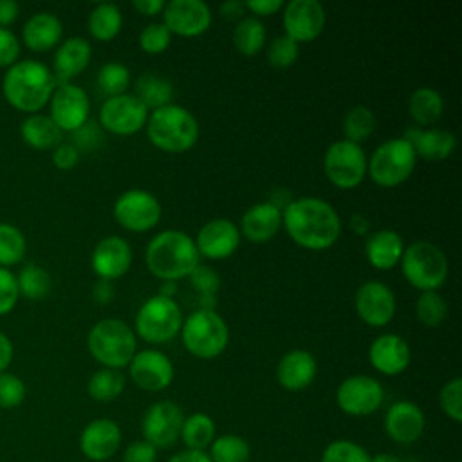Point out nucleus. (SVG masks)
Returning a JSON list of instances; mask_svg holds the SVG:
<instances>
[{
  "instance_id": "obj_47",
  "label": "nucleus",
  "mask_w": 462,
  "mask_h": 462,
  "mask_svg": "<svg viewBox=\"0 0 462 462\" xmlns=\"http://www.w3.org/2000/svg\"><path fill=\"white\" fill-rule=\"evenodd\" d=\"M171 42V32L162 22H152L139 32V47L150 54L162 52Z\"/></svg>"
},
{
  "instance_id": "obj_34",
  "label": "nucleus",
  "mask_w": 462,
  "mask_h": 462,
  "mask_svg": "<svg viewBox=\"0 0 462 462\" xmlns=\"http://www.w3.org/2000/svg\"><path fill=\"white\" fill-rule=\"evenodd\" d=\"M408 110L415 123L419 125H433L444 110L442 96L431 87H419L413 90L408 101Z\"/></svg>"
},
{
  "instance_id": "obj_16",
  "label": "nucleus",
  "mask_w": 462,
  "mask_h": 462,
  "mask_svg": "<svg viewBox=\"0 0 462 462\" xmlns=\"http://www.w3.org/2000/svg\"><path fill=\"white\" fill-rule=\"evenodd\" d=\"M88 96L74 83H61L51 96V119L60 130L74 132L87 123L88 117Z\"/></svg>"
},
{
  "instance_id": "obj_8",
  "label": "nucleus",
  "mask_w": 462,
  "mask_h": 462,
  "mask_svg": "<svg viewBox=\"0 0 462 462\" xmlns=\"http://www.w3.org/2000/svg\"><path fill=\"white\" fill-rule=\"evenodd\" d=\"M415 162L417 153L413 146L406 139L395 137L381 143L374 150L372 157L366 161V170L375 184L393 188L411 175Z\"/></svg>"
},
{
  "instance_id": "obj_54",
  "label": "nucleus",
  "mask_w": 462,
  "mask_h": 462,
  "mask_svg": "<svg viewBox=\"0 0 462 462\" xmlns=\"http://www.w3.org/2000/svg\"><path fill=\"white\" fill-rule=\"evenodd\" d=\"M79 161V152L74 148V144H58L52 152V162L60 170H69L76 166Z\"/></svg>"
},
{
  "instance_id": "obj_39",
  "label": "nucleus",
  "mask_w": 462,
  "mask_h": 462,
  "mask_svg": "<svg viewBox=\"0 0 462 462\" xmlns=\"http://www.w3.org/2000/svg\"><path fill=\"white\" fill-rule=\"evenodd\" d=\"M16 285L18 292L25 298L40 300L51 289V276L43 267L36 263H25L16 276Z\"/></svg>"
},
{
  "instance_id": "obj_51",
  "label": "nucleus",
  "mask_w": 462,
  "mask_h": 462,
  "mask_svg": "<svg viewBox=\"0 0 462 462\" xmlns=\"http://www.w3.org/2000/svg\"><path fill=\"white\" fill-rule=\"evenodd\" d=\"M72 139H74L72 143L74 148L79 152V150H94L103 141V135H101V128L96 123L87 121L85 125H81L78 130L72 132Z\"/></svg>"
},
{
  "instance_id": "obj_17",
  "label": "nucleus",
  "mask_w": 462,
  "mask_h": 462,
  "mask_svg": "<svg viewBox=\"0 0 462 462\" xmlns=\"http://www.w3.org/2000/svg\"><path fill=\"white\" fill-rule=\"evenodd\" d=\"M356 312L357 316L372 325V327H384L392 321L395 312V296L392 289L377 280L365 282L356 291Z\"/></svg>"
},
{
  "instance_id": "obj_20",
  "label": "nucleus",
  "mask_w": 462,
  "mask_h": 462,
  "mask_svg": "<svg viewBox=\"0 0 462 462\" xmlns=\"http://www.w3.org/2000/svg\"><path fill=\"white\" fill-rule=\"evenodd\" d=\"M325 25V9L318 0H291L283 5V29L294 42L318 38Z\"/></svg>"
},
{
  "instance_id": "obj_1",
  "label": "nucleus",
  "mask_w": 462,
  "mask_h": 462,
  "mask_svg": "<svg viewBox=\"0 0 462 462\" xmlns=\"http://www.w3.org/2000/svg\"><path fill=\"white\" fill-rule=\"evenodd\" d=\"M282 224L298 245L312 251L328 249L341 233L337 211L318 197L291 200L282 211Z\"/></svg>"
},
{
  "instance_id": "obj_60",
  "label": "nucleus",
  "mask_w": 462,
  "mask_h": 462,
  "mask_svg": "<svg viewBox=\"0 0 462 462\" xmlns=\"http://www.w3.org/2000/svg\"><path fill=\"white\" fill-rule=\"evenodd\" d=\"M134 7L143 14L153 16L164 9V2L162 0H134Z\"/></svg>"
},
{
  "instance_id": "obj_6",
  "label": "nucleus",
  "mask_w": 462,
  "mask_h": 462,
  "mask_svg": "<svg viewBox=\"0 0 462 462\" xmlns=\"http://www.w3.org/2000/svg\"><path fill=\"white\" fill-rule=\"evenodd\" d=\"M399 262L404 278L422 292L439 289L448 278V258L433 242H411L404 247Z\"/></svg>"
},
{
  "instance_id": "obj_45",
  "label": "nucleus",
  "mask_w": 462,
  "mask_h": 462,
  "mask_svg": "<svg viewBox=\"0 0 462 462\" xmlns=\"http://www.w3.org/2000/svg\"><path fill=\"white\" fill-rule=\"evenodd\" d=\"M300 54V45L287 34L276 36L267 47V61L276 69L291 67Z\"/></svg>"
},
{
  "instance_id": "obj_11",
  "label": "nucleus",
  "mask_w": 462,
  "mask_h": 462,
  "mask_svg": "<svg viewBox=\"0 0 462 462\" xmlns=\"http://www.w3.org/2000/svg\"><path fill=\"white\" fill-rule=\"evenodd\" d=\"M384 401L383 384L370 375L356 374L343 379L336 390L339 410L352 417H366L381 408Z\"/></svg>"
},
{
  "instance_id": "obj_10",
  "label": "nucleus",
  "mask_w": 462,
  "mask_h": 462,
  "mask_svg": "<svg viewBox=\"0 0 462 462\" xmlns=\"http://www.w3.org/2000/svg\"><path fill=\"white\" fill-rule=\"evenodd\" d=\"M323 168L327 179L341 188H356L366 173V155L357 143L339 139L332 143L323 157Z\"/></svg>"
},
{
  "instance_id": "obj_5",
  "label": "nucleus",
  "mask_w": 462,
  "mask_h": 462,
  "mask_svg": "<svg viewBox=\"0 0 462 462\" xmlns=\"http://www.w3.org/2000/svg\"><path fill=\"white\" fill-rule=\"evenodd\" d=\"M92 357L105 368H123L135 354V336L132 328L116 318L97 321L87 337Z\"/></svg>"
},
{
  "instance_id": "obj_15",
  "label": "nucleus",
  "mask_w": 462,
  "mask_h": 462,
  "mask_svg": "<svg viewBox=\"0 0 462 462\" xmlns=\"http://www.w3.org/2000/svg\"><path fill=\"white\" fill-rule=\"evenodd\" d=\"M130 365L132 381L146 392H161L173 381L175 370L170 357L155 348L135 352Z\"/></svg>"
},
{
  "instance_id": "obj_33",
  "label": "nucleus",
  "mask_w": 462,
  "mask_h": 462,
  "mask_svg": "<svg viewBox=\"0 0 462 462\" xmlns=\"http://www.w3.org/2000/svg\"><path fill=\"white\" fill-rule=\"evenodd\" d=\"M146 108H161L170 105L173 97V85L153 72H144L135 81V94H134Z\"/></svg>"
},
{
  "instance_id": "obj_14",
  "label": "nucleus",
  "mask_w": 462,
  "mask_h": 462,
  "mask_svg": "<svg viewBox=\"0 0 462 462\" xmlns=\"http://www.w3.org/2000/svg\"><path fill=\"white\" fill-rule=\"evenodd\" d=\"M99 121L105 130L117 135L137 134L148 121V108L134 94L108 97L99 110Z\"/></svg>"
},
{
  "instance_id": "obj_26",
  "label": "nucleus",
  "mask_w": 462,
  "mask_h": 462,
  "mask_svg": "<svg viewBox=\"0 0 462 462\" xmlns=\"http://www.w3.org/2000/svg\"><path fill=\"white\" fill-rule=\"evenodd\" d=\"M282 226V209L274 202H258L251 206L240 220L244 236L251 242H267Z\"/></svg>"
},
{
  "instance_id": "obj_21",
  "label": "nucleus",
  "mask_w": 462,
  "mask_h": 462,
  "mask_svg": "<svg viewBox=\"0 0 462 462\" xmlns=\"http://www.w3.org/2000/svg\"><path fill=\"white\" fill-rule=\"evenodd\" d=\"M123 433L116 420L112 419H94L90 420L79 435V449L85 458L92 462L110 460L121 448Z\"/></svg>"
},
{
  "instance_id": "obj_12",
  "label": "nucleus",
  "mask_w": 462,
  "mask_h": 462,
  "mask_svg": "<svg viewBox=\"0 0 462 462\" xmlns=\"http://www.w3.org/2000/svg\"><path fill=\"white\" fill-rule=\"evenodd\" d=\"M184 422L182 408L173 401H157L143 415L141 431L146 442L157 449L171 448L179 437Z\"/></svg>"
},
{
  "instance_id": "obj_48",
  "label": "nucleus",
  "mask_w": 462,
  "mask_h": 462,
  "mask_svg": "<svg viewBox=\"0 0 462 462\" xmlns=\"http://www.w3.org/2000/svg\"><path fill=\"white\" fill-rule=\"evenodd\" d=\"M25 399L23 381L9 372L0 374V408H16Z\"/></svg>"
},
{
  "instance_id": "obj_25",
  "label": "nucleus",
  "mask_w": 462,
  "mask_h": 462,
  "mask_svg": "<svg viewBox=\"0 0 462 462\" xmlns=\"http://www.w3.org/2000/svg\"><path fill=\"white\" fill-rule=\"evenodd\" d=\"M318 374L316 357L301 348L291 350L282 356L276 366V379L282 388L289 392L305 390Z\"/></svg>"
},
{
  "instance_id": "obj_7",
  "label": "nucleus",
  "mask_w": 462,
  "mask_h": 462,
  "mask_svg": "<svg viewBox=\"0 0 462 462\" xmlns=\"http://www.w3.org/2000/svg\"><path fill=\"white\" fill-rule=\"evenodd\" d=\"M180 334L186 350L200 359L220 356L229 341V330L222 316L206 309L191 312L186 321H182Z\"/></svg>"
},
{
  "instance_id": "obj_49",
  "label": "nucleus",
  "mask_w": 462,
  "mask_h": 462,
  "mask_svg": "<svg viewBox=\"0 0 462 462\" xmlns=\"http://www.w3.org/2000/svg\"><path fill=\"white\" fill-rule=\"evenodd\" d=\"M191 285L200 292V296H215L220 285L218 273L209 265H197L189 274Z\"/></svg>"
},
{
  "instance_id": "obj_50",
  "label": "nucleus",
  "mask_w": 462,
  "mask_h": 462,
  "mask_svg": "<svg viewBox=\"0 0 462 462\" xmlns=\"http://www.w3.org/2000/svg\"><path fill=\"white\" fill-rule=\"evenodd\" d=\"M18 296L16 276L5 267H0V316L7 314L16 305Z\"/></svg>"
},
{
  "instance_id": "obj_42",
  "label": "nucleus",
  "mask_w": 462,
  "mask_h": 462,
  "mask_svg": "<svg viewBox=\"0 0 462 462\" xmlns=\"http://www.w3.org/2000/svg\"><path fill=\"white\" fill-rule=\"evenodd\" d=\"M415 314L426 327H437L448 316V303L437 291H424L415 301Z\"/></svg>"
},
{
  "instance_id": "obj_29",
  "label": "nucleus",
  "mask_w": 462,
  "mask_h": 462,
  "mask_svg": "<svg viewBox=\"0 0 462 462\" xmlns=\"http://www.w3.org/2000/svg\"><path fill=\"white\" fill-rule=\"evenodd\" d=\"M404 251L402 238L397 231L381 229L372 233L365 244V254L372 267L390 269L399 263Z\"/></svg>"
},
{
  "instance_id": "obj_13",
  "label": "nucleus",
  "mask_w": 462,
  "mask_h": 462,
  "mask_svg": "<svg viewBox=\"0 0 462 462\" xmlns=\"http://www.w3.org/2000/svg\"><path fill=\"white\" fill-rule=\"evenodd\" d=\"M161 202L155 195L144 189H126L123 191L114 204L116 220L135 233L152 229L161 218Z\"/></svg>"
},
{
  "instance_id": "obj_59",
  "label": "nucleus",
  "mask_w": 462,
  "mask_h": 462,
  "mask_svg": "<svg viewBox=\"0 0 462 462\" xmlns=\"http://www.w3.org/2000/svg\"><path fill=\"white\" fill-rule=\"evenodd\" d=\"M92 296H94V300L97 301V303H108L110 300H112V296H114V289H112V283L108 282V280H99L97 283H96V287H94V292H92Z\"/></svg>"
},
{
  "instance_id": "obj_41",
  "label": "nucleus",
  "mask_w": 462,
  "mask_h": 462,
  "mask_svg": "<svg viewBox=\"0 0 462 462\" xmlns=\"http://www.w3.org/2000/svg\"><path fill=\"white\" fill-rule=\"evenodd\" d=\"M374 128H375V116L368 106L357 105L345 114L343 132L346 141L359 144V141L366 139L374 132Z\"/></svg>"
},
{
  "instance_id": "obj_3",
  "label": "nucleus",
  "mask_w": 462,
  "mask_h": 462,
  "mask_svg": "<svg viewBox=\"0 0 462 462\" xmlns=\"http://www.w3.org/2000/svg\"><path fill=\"white\" fill-rule=\"evenodd\" d=\"M56 79L51 69L34 60H23L5 72L2 90L11 106L22 112L40 110L52 96Z\"/></svg>"
},
{
  "instance_id": "obj_57",
  "label": "nucleus",
  "mask_w": 462,
  "mask_h": 462,
  "mask_svg": "<svg viewBox=\"0 0 462 462\" xmlns=\"http://www.w3.org/2000/svg\"><path fill=\"white\" fill-rule=\"evenodd\" d=\"M166 462H211L206 451H193V449H182L171 455Z\"/></svg>"
},
{
  "instance_id": "obj_9",
  "label": "nucleus",
  "mask_w": 462,
  "mask_h": 462,
  "mask_svg": "<svg viewBox=\"0 0 462 462\" xmlns=\"http://www.w3.org/2000/svg\"><path fill=\"white\" fill-rule=\"evenodd\" d=\"M182 327V312L173 298L155 294L135 314V332L148 343H166Z\"/></svg>"
},
{
  "instance_id": "obj_2",
  "label": "nucleus",
  "mask_w": 462,
  "mask_h": 462,
  "mask_svg": "<svg viewBox=\"0 0 462 462\" xmlns=\"http://www.w3.org/2000/svg\"><path fill=\"white\" fill-rule=\"evenodd\" d=\"M195 240L179 229H164L146 247V265L162 282H177L189 276L199 265Z\"/></svg>"
},
{
  "instance_id": "obj_23",
  "label": "nucleus",
  "mask_w": 462,
  "mask_h": 462,
  "mask_svg": "<svg viewBox=\"0 0 462 462\" xmlns=\"http://www.w3.org/2000/svg\"><path fill=\"white\" fill-rule=\"evenodd\" d=\"M132 249L121 236H106L92 251V269L101 280H117L130 269Z\"/></svg>"
},
{
  "instance_id": "obj_58",
  "label": "nucleus",
  "mask_w": 462,
  "mask_h": 462,
  "mask_svg": "<svg viewBox=\"0 0 462 462\" xmlns=\"http://www.w3.org/2000/svg\"><path fill=\"white\" fill-rule=\"evenodd\" d=\"M18 16V4L14 0H0V27L9 25Z\"/></svg>"
},
{
  "instance_id": "obj_28",
  "label": "nucleus",
  "mask_w": 462,
  "mask_h": 462,
  "mask_svg": "<svg viewBox=\"0 0 462 462\" xmlns=\"http://www.w3.org/2000/svg\"><path fill=\"white\" fill-rule=\"evenodd\" d=\"M90 43L81 36L67 38L56 51L54 56V79L56 83H69L70 78L85 70L90 61Z\"/></svg>"
},
{
  "instance_id": "obj_18",
  "label": "nucleus",
  "mask_w": 462,
  "mask_h": 462,
  "mask_svg": "<svg viewBox=\"0 0 462 462\" xmlns=\"http://www.w3.org/2000/svg\"><path fill=\"white\" fill-rule=\"evenodd\" d=\"M384 433L395 444L417 442L426 428V417L419 404L413 401H395L383 419Z\"/></svg>"
},
{
  "instance_id": "obj_62",
  "label": "nucleus",
  "mask_w": 462,
  "mask_h": 462,
  "mask_svg": "<svg viewBox=\"0 0 462 462\" xmlns=\"http://www.w3.org/2000/svg\"><path fill=\"white\" fill-rule=\"evenodd\" d=\"M370 462H402L399 457L392 455V453H386V451H381V453H375L370 457Z\"/></svg>"
},
{
  "instance_id": "obj_32",
  "label": "nucleus",
  "mask_w": 462,
  "mask_h": 462,
  "mask_svg": "<svg viewBox=\"0 0 462 462\" xmlns=\"http://www.w3.org/2000/svg\"><path fill=\"white\" fill-rule=\"evenodd\" d=\"M217 437V426L215 420L204 413V411H195L188 417H184L182 428H180V440L186 446L184 449H193V451H206L213 439Z\"/></svg>"
},
{
  "instance_id": "obj_35",
  "label": "nucleus",
  "mask_w": 462,
  "mask_h": 462,
  "mask_svg": "<svg viewBox=\"0 0 462 462\" xmlns=\"http://www.w3.org/2000/svg\"><path fill=\"white\" fill-rule=\"evenodd\" d=\"M121 25L123 14L116 4L101 2L88 14V31L97 40H112L121 31Z\"/></svg>"
},
{
  "instance_id": "obj_53",
  "label": "nucleus",
  "mask_w": 462,
  "mask_h": 462,
  "mask_svg": "<svg viewBox=\"0 0 462 462\" xmlns=\"http://www.w3.org/2000/svg\"><path fill=\"white\" fill-rule=\"evenodd\" d=\"M20 54L18 38L5 27H0V67L14 65Z\"/></svg>"
},
{
  "instance_id": "obj_44",
  "label": "nucleus",
  "mask_w": 462,
  "mask_h": 462,
  "mask_svg": "<svg viewBox=\"0 0 462 462\" xmlns=\"http://www.w3.org/2000/svg\"><path fill=\"white\" fill-rule=\"evenodd\" d=\"M128 83H130V70L126 65L119 61H108L99 69L97 85L101 92H105L108 97L125 94Z\"/></svg>"
},
{
  "instance_id": "obj_22",
  "label": "nucleus",
  "mask_w": 462,
  "mask_h": 462,
  "mask_svg": "<svg viewBox=\"0 0 462 462\" xmlns=\"http://www.w3.org/2000/svg\"><path fill=\"white\" fill-rule=\"evenodd\" d=\"M195 245L199 254L206 258H227L240 245V231L227 218H213L199 229Z\"/></svg>"
},
{
  "instance_id": "obj_38",
  "label": "nucleus",
  "mask_w": 462,
  "mask_h": 462,
  "mask_svg": "<svg viewBox=\"0 0 462 462\" xmlns=\"http://www.w3.org/2000/svg\"><path fill=\"white\" fill-rule=\"evenodd\" d=\"M125 390V375L114 368H101L92 374L87 392L94 401L108 402L117 399Z\"/></svg>"
},
{
  "instance_id": "obj_37",
  "label": "nucleus",
  "mask_w": 462,
  "mask_h": 462,
  "mask_svg": "<svg viewBox=\"0 0 462 462\" xmlns=\"http://www.w3.org/2000/svg\"><path fill=\"white\" fill-rule=\"evenodd\" d=\"M233 43L244 56H254L265 43V25L256 16H244L233 29Z\"/></svg>"
},
{
  "instance_id": "obj_56",
  "label": "nucleus",
  "mask_w": 462,
  "mask_h": 462,
  "mask_svg": "<svg viewBox=\"0 0 462 462\" xmlns=\"http://www.w3.org/2000/svg\"><path fill=\"white\" fill-rule=\"evenodd\" d=\"M244 11H245V5L240 0H227L220 5L222 18H226L229 22H235V20L240 22L244 18Z\"/></svg>"
},
{
  "instance_id": "obj_55",
  "label": "nucleus",
  "mask_w": 462,
  "mask_h": 462,
  "mask_svg": "<svg viewBox=\"0 0 462 462\" xmlns=\"http://www.w3.org/2000/svg\"><path fill=\"white\" fill-rule=\"evenodd\" d=\"M245 9L253 11L254 14H262V16H269L273 13H276L278 9H282L285 4L283 0H247L244 2Z\"/></svg>"
},
{
  "instance_id": "obj_27",
  "label": "nucleus",
  "mask_w": 462,
  "mask_h": 462,
  "mask_svg": "<svg viewBox=\"0 0 462 462\" xmlns=\"http://www.w3.org/2000/svg\"><path fill=\"white\" fill-rule=\"evenodd\" d=\"M402 139H406L415 153L426 161H444L457 146V137L444 128H408Z\"/></svg>"
},
{
  "instance_id": "obj_52",
  "label": "nucleus",
  "mask_w": 462,
  "mask_h": 462,
  "mask_svg": "<svg viewBox=\"0 0 462 462\" xmlns=\"http://www.w3.org/2000/svg\"><path fill=\"white\" fill-rule=\"evenodd\" d=\"M123 462H157V448L144 439L135 440L125 448Z\"/></svg>"
},
{
  "instance_id": "obj_19",
  "label": "nucleus",
  "mask_w": 462,
  "mask_h": 462,
  "mask_svg": "<svg viewBox=\"0 0 462 462\" xmlns=\"http://www.w3.org/2000/svg\"><path fill=\"white\" fill-rule=\"evenodd\" d=\"M162 16L168 31L180 36H199L211 23V9L202 0H170Z\"/></svg>"
},
{
  "instance_id": "obj_43",
  "label": "nucleus",
  "mask_w": 462,
  "mask_h": 462,
  "mask_svg": "<svg viewBox=\"0 0 462 462\" xmlns=\"http://www.w3.org/2000/svg\"><path fill=\"white\" fill-rule=\"evenodd\" d=\"M23 256H25L23 233L11 224H0V267L14 265Z\"/></svg>"
},
{
  "instance_id": "obj_30",
  "label": "nucleus",
  "mask_w": 462,
  "mask_h": 462,
  "mask_svg": "<svg viewBox=\"0 0 462 462\" xmlns=\"http://www.w3.org/2000/svg\"><path fill=\"white\" fill-rule=\"evenodd\" d=\"M63 32V25L52 13H36L23 25V42L31 51L52 49Z\"/></svg>"
},
{
  "instance_id": "obj_4",
  "label": "nucleus",
  "mask_w": 462,
  "mask_h": 462,
  "mask_svg": "<svg viewBox=\"0 0 462 462\" xmlns=\"http://www.w3.org/2000/svg\"><path fill=\"white\" fill-rule=\"evenodd\" d=\"M146 134L159 150L186 152L197 143L199 123L188 108L170 103L148 116Z\"/></svg>"
},
{
  "instance_id": "obj_63",
  "label": "nucleus",
  "mask_w": 462,
  "mask_h": 462,
  "mask_svg": "<svg viewBox=\"0 0 462 462\" xmlns=\"http://www.w3.org/2000/svg\"><path fill=\"white\" fill-rule=\"evenodd\" d=\"M175 291H177V285H175V282H162V289H161V296H166V298H171L173 294H175Z\"/></svg>"
},
{
  "instance_id": "obj_40",
  "label": "nucleus",
  "mask_w": 462,
  "mask_h": 462,
  "mask_svg": "<svg viewBox=\"0 0 462 462\" xmlns=\"http://www.w3.org/2000/svg\"><path fill=\"white\" fill-rule=\"evenodd\" d=\"M370 457L368 449L359 442L336 439L323 448L319 462H370Z\"/></svg>"
},
{
  "instance_id": "obj_61",
  "label": "nucleus",
  "mask_w": 462,
  "mask_h": 462,
  "mask_svg": "<svg viewBox=\"0 0 462 462\" xmlns=\"http://www.w3.org/2000/svg\"><path fill=\"white\" fill-rule=\"evenodd\" d=\"M13 359V345L5 334L0 332V374L7 368Z\"/></svg>"
},
{
  "instance_id": "obj_24",
  "label": "nucleus",
  "mask_w": 462,
  "mask_h": 462,
  "mask_svg": "<svg viewBox=\"0 0 462 462\" xmlns=\"http://www.w3.org/2000/svg\"><path fill=\"white\" fill-rule=\"evenodd\" d=\"M411 354L408 343L397 334L377 336L368 348L370 365L384 375H399L410 365Z\"/></svg>"
},
{
  "instance_id": "obj_46",
  "label": "nucleus",
  "mask_w": 462,
  "mask_h": 462,
  "mask_svg": "<svg viewBox=\"0 0 462 462\" xmlns=\"http://www.w3.org/2000/svg\"><path fill=\"white\" fill-rule=\"evenodd\" d=\"M439 404L448 419H451L453 422L462 420V379L460 377L449 379L440 388Z\"/></svg>"
},
{
  "instance_id": "obj_31",
  "label": "nucleus",
  "mask_w": 462,
  "mask_h": 462,
  "mask_svg": "<svg viewBox=\"0 0 462 462\" xmlns=\"http://www.w3.org/2000/svg\"><path fill=\"white\" fill-rule=\"evenodd\" d=\"M20 134L23 141L36 150L56 148L58 144H61V139H63V132L51 119V116H40V114L29 116L27 119H23L20 126Z\"/></svg>"
},
{
  "instance_id": "obj_36",
  "label": "nucleus",
  "mask_w": 462,
  "mask_h": 462,
  "mask_svg": "<svg viewBox=\"0 0 462 462\" xmlns=\"http://www.w3.org/2000/svg\"><path fill=\"white\" fill-rule=\"evenodd\" d=\"M208 457L211 462H249L251 446L236 433L217 435L208 448Z\"/></svg>"
}]
</instances>
